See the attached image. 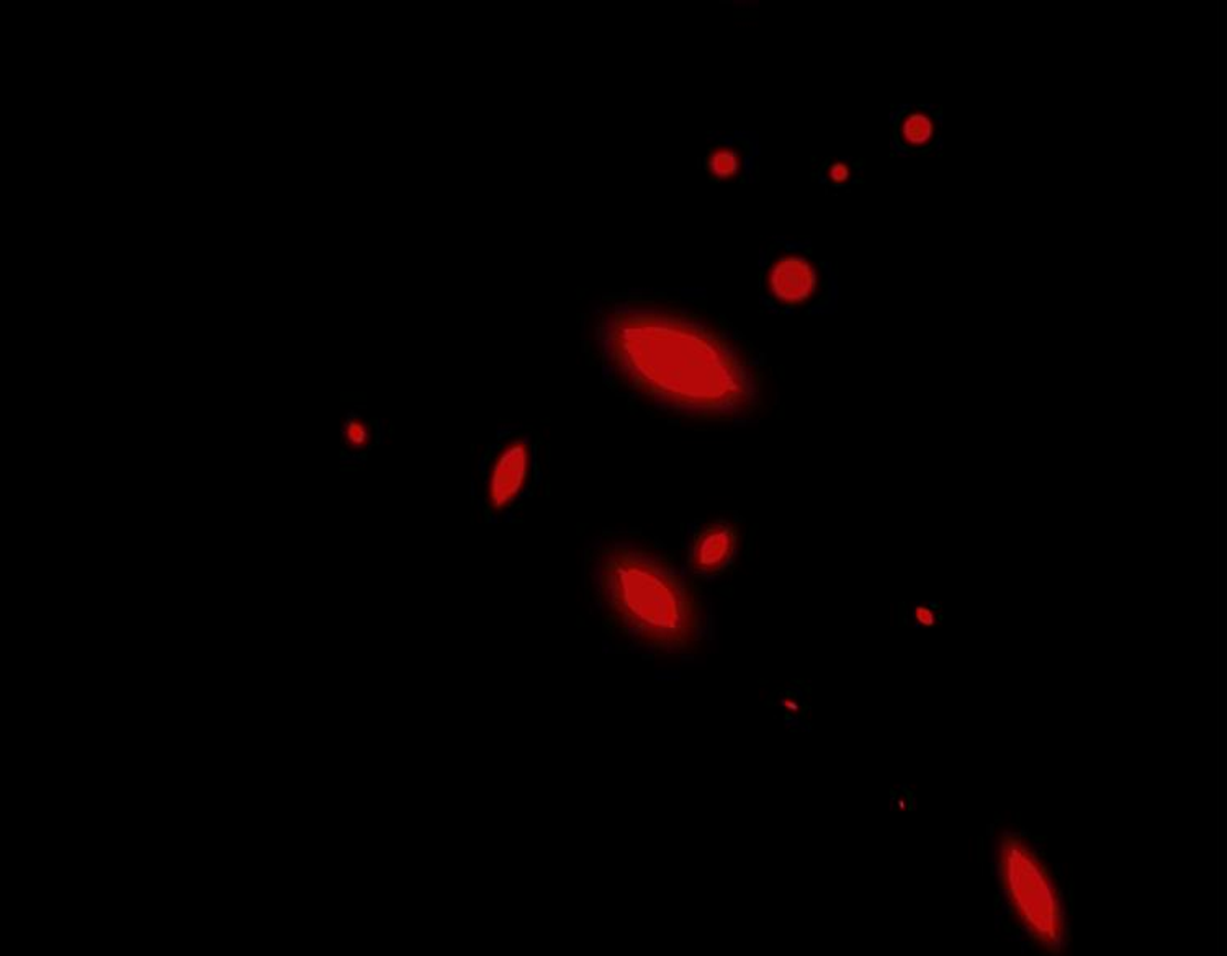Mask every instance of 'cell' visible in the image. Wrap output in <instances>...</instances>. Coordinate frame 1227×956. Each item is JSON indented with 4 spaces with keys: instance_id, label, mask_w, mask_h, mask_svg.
Listing matches in <instances>:
<instances>
[{
    "instance_id": "6da1fadb",
    "label": "cell",
    "mask_w": 1227,
    "mask_h": 956,
    "mask_svg": "<svg viewBox=\"0 0 1227 956\" xmlns=\"http://www.w3.org/2000/svg\"><path fill=\"white\" fill-rule=\"evenodd\" d=\"M628 370L652 390L696 405H725L738 393L725 357L703 337L672 322L632 319L615 336Z\"/></svg>"
},
{
    "instance_id": "7a4b0ae2",
    "label": "cell",
    "mask_w": 1227,
    "mask_h": 956,
    "mask_svg": "<svg viewBox=\"0 0 1227 956\" xmlns=\"http://www.w3.org/2000/svg\"><path fill=\"white\" fill-rule=\"evenodd\" d=\"M615 610L652 638H673L683 628V602L668 579L645 561L618 556L607 569Z\"/></svg>"
},
{
    "instance_id": "3957f363",
    "label": "cell",
    "mask_w": 1227,
    "mask_h": 956,
    "mask_svg": "<svg viewBox=\"0 0 1227 956\" xmlns=\"http://www.w3.org/2000/svg\"><path fill=\"white\" fill-rule=\"evenodd\" d=\"M814 268L799 257H789L776 265L771 275L773 291L785 301H802L814 290Z\"/></svg>"
},
{
    "instance_id": "277c9868",
    "label": "cell",
    "mask_w": 1227,
    "mask_h": 956,
    "mask_svg": "<svg viewBox=\"0 0 1227 956\" xmlns=\"http://www.w3.org/2000/svg\"><path fill=\"white\" fill-rule=\"evenodd\" d=\"M525 470H528V453L524 446H510L498 460L491 476L490 493L494 504L503 505L518 493L524 481Z\"/></svg>"
},
{
    "instance_id": "5b68a950",
    "label": "cell",
    "mask_w": 1227,
    "mask_h": 956,
    "mask_svg": "<svg viewBox=\"0 0 1227 956\" xmlns=\"http://www.w3.org/2000/svg\"><path fill=\"white\" fill-rule=\"evenodd\" d=\"M940 134V122L937 116L924 110H912L900 119L897 125V137L903 147L910 151H927L933 147Z\"/></svg>"
},
{
    "instance_id": "8992f818",
    "label": "cell",
    "mask_w": 1227,
    "mask_h": 956,
    "mask_svg": "<svg viewBox=\"0 0 1227 956\" xmlns=\"http://www.w3.org/2000/svg\"><path fill=\"white\" fill-rule=\"evenodd\" d=\"M710 168H713L714 174L718 175V177H728V175L734 174L735 168H737V161H735V157L732 156L730 153L722 151V153H717L716 156L713 157V161H710Z\"/></svg>"
},
{
    "instance_id": "52a82bcc",
    "label": "cell",
    "mask_w": 1227,
    "mask_h": 956,
    "mask_svg": "<svg viewBox=\"0 0 1227 956\" xmlns=\"http://www.w3.org/2000/svg\"><path fill=\"white\" fill-rule=\"evenodd\" d=\"M725 545H727L725 535L710 536L703 548L704 563H716L717 559H720L718 556H722V553H724Z\"/></svg>"
}]
</instances>
